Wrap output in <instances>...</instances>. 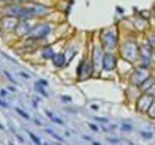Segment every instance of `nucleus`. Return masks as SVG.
Wrapping results in <instances>:
<instances>
[{
	"label": "nucleus",
	"instance_id": "nucleus-17",
	"mask_svg": "<svg viewBox=\"0 0 155 145\" xmlns=\"http://www.w3.org/2000/svg\"><path fill=\"white\" fill-rule=\"evenodd\" d=\"M17 112H18L19 115H22L24 118H27V120H28V114H27V112H24L22 109H19V108H17Z\"/></svg>",
	"mask_w": 155,
	"mask_h": 145
},
{
	"label": "nucleus",
	"instance_id": "nucleus-12",
	"mask_svg": "<svg viewBox=\"0 0 155 145\" xmlns=\"http://www.w3.org/2000/svg\"><path fill=\"white\" fill-rule=\"evenodd\" d=\"M154 84H155V79H154V78H151V76H149V78H146V79H145L143 83L140 84V88H142V90H146L148 87H152Z\"/></svg>",
	"mask_w": 155,
	"mask_h": 145
},
{
	"label": "nucleus",
	"instance_id": "nucleus-26",
	"mask_svg": "<svg viewBox=\"0 0 155 145\" xmlns=\"http://www.w3.org/2000/svg\"><path fill=\"white\" fill-rule=\"evenodd\" d=\"M90 129H91V130H94V132H97V130H98V129H97V126L96 124H93V123H90Z\"/></svg>",
	"mask_w": 155,
	"mask_h": 145
},
{
	"label": "nucleus",
	"instance_id": "nucleus-5",
	"mask_svg": "<svg viewBox=\"0 0 155 145\" xmlns=\"http://www.w3.org/2000/svg\"><path fill=\"white\" fill-rule=\"evenodd\" d=\"M103 57H104L103 48H100V45H96L94 49H93V62H91L94 70H101V67H103Z\"/></svg>",
	"mask_w": 155,
	"mask_h": 145
},
{
	"label": "nucleus",
	"instance_id": "nucleus-32",
	"mask_svg": "<svg viewBox=\"0 0 155 145\" xmlns=\"http://www.w3.org/2000/svg\"><path fill=\"white\" fill-rule=\"evenodd\" d=\"M93 145H100V144L98 142H93Z\"/></svg>",
	"mask_w": 155,
	"mask_h": 145
},
{
	"label": "nucleus",
	"instance_id": "nucleus-22",
	"mask_svg": "<svg viewBox=\"0 0 155 145\" xmlns=\"http://www.w3.org/2000/svg\"><path fill=\"white\" fill-rule=\"evenodd\" d=\"M5 75H6V76H8V79H9V81H11V83H14V84H15V79H14V76H12V75H11V73H9V72H5Z\"/></svg>",
	"mask_w": 155,
	"mask_h": 145
},
{
	"label": "nucleus",
	"instance_id": "nucleus-23",
	"mask_svg": "<svg viewBox=\"0 0 155 145\" xmlns=\"http://www.w3.org/2000/svg\"><path fill=\"white\" fill-rule=\"evenodd\" d=\"M107 141L112 142V144H118L119 142V139H116V138H107Z\"/></svg>",
	"mask_w": 155,
	"mask_h": 145
},
{
	"label": "nucleus",
	"instance_id": "nucleus-8",
	"mask_svg": "<svg viewBox=\"0 0 155 145\" xmlns=\"http://www.w3.org/2000/svg\"><path fill=\"white\" fill-rule=\"evenodd\" d=\"M116 66V57L112 52H106L103 57V69L104 70H112Z\"/></svg>",
	"mask_w": 155,
	"mask_h": 145
},
{
	"label": "nucleus",
	"instance_id": "nucleus-2",
	"mask_svg": "<svg viewBox=\"0 0 155 145\" xmlns=\"http://www.w3.org/2000/svg\"><path fill=\"white\" fill-rule=\"evenodd\" d=\"M154 99H155V96L151 94V93L142 94V96L137 99V102H136V109H137L139 112H148L149 108H151V105H152V102H154Z\"/></svg>",
	"mask_w": 155,
	"mask_h": 145
},
{
	"label": "nucleus",
	"instance_id": "nucleus-9",
	"mask_svg": "<svg viewBox=\"0 0 155 145\" xmlns=\"http://www.w3.org/2000/svg\"><path fill=\"white\" fill-rule=\"evenodd\" d=\"M15 30H17L18 36H28V33L31 30V25L28 22H18L17 27H15Z\"/></svg>",
	"mask_w": 155,
	"mask_h": 145
},
{
	"label": "nucleus",
	"instance_id": "nucleus-27",
	"mask_svg": "<svg viewBox=\"0 0 155 145\" xmlns=\"http://www.w3.org/2000/svg\"><path fill=\"white\" fill-rule=\"evenodd\" d=\"M6 96H8L6 90H2V91H0V97H6Z\"/></svg>",
	"mask_w": 155,
	"mask_h": 145
},
{
	"label": "nucleus",
	"instance_id": "nucleus-19",
	"mask_svg": "<svg viewBox=\"0 0 155 145\" xmlns=\"http://www.w3.org/2000/svg\"><path fill=\"white\" fill-rule=\"evenodd\" d=\"M94 120H96V121H98V123H104V124L107 123V118H104V117H96Z\"/></svg>",
	"mask_w": 155,
	"mask_h": 145
},
{
	"label": "nucleus",
	"instance_id": "nucleus-29",
	"mask_svg": "<svg viewBox=\"0 0 155 145\" xmlns=\"http://www.w3.org/2000/svg\"><path fill=\"white\" fill-rule=\"evenodd\" d=\"M90 108H91V109H93V111H97V109H98V106H97V105H91V106H90Z\"/></svg>",
	"mask_w": 155,
	"mask_h": 145
},
{
	"label": "nucleus",
	"instance_id": "nucleus-13",
	"mask_svg": "<svg viewBox=\"0 0 155 145\" xmlns=\"http://www.w3.org/2000/svg\"><path fill=\"white\" fill-rule=\"evenodd\" d=\"M27 133H28V136H30V138L33 139V142H35L36 145H45V144H42V141L39 139V138L36 136V135H35V133H31V132H27Z\"/></svg>",
	"mask_w": 155,
	"mask_h": 145
},
{
	"label": "nucleus",
	"instance_id": "nucleus-4",
	"mask_svg": "<svg viewBox=\"0 0 155 145\" xmlns=\"http://www.w3.org/2000/svg\"><path fill=\"white\" fill-rule=\"evenodd\" d=\"M100 41H101L103 46H106L107 49H112L116 43V33H114L112 29H106V30H103V33L100 36Z\"/></svg>",
	"mask_w": 155,
	"mask_h": 145
},
{
	"label": "nucleus",
	"instance_id": "nucleus-31",
	"mask_svg": "<svg viewBox=\"0 0 155 145\" xmlns=\"http://www.w3.org/2000/svg\"><path fill=\"white\" fill-rule=\"evenodd\" d=\"M19 75H21V76H24V78H30V75H27V73H22V72H21Z\"/></svg>",
	"mask_w": 155,
	"mask_h": 145
},
{
	"label": "nucleus",
	"instance_id": "nucleus-14",
	"mask_svg": "<svg viewBox=\"0 0 155 145\" xmlns=\"http://www.w3.org/2000/svg\"><path fill=\"white\" fill-rule=\"evenodd\" d=\"M35 88L38 90L39 93H42V96H45V97H48V93H46V91L43 90V85H40V84H39V83H36V85H35Z\"/></svg>",
	"mask_w": 155,
	"mask_h": 145
},
{
	"label": "nucleus",
	"instance_id": "nucleus-6",
	"mask_svg": "<svg viewBox=\"0 0 155 145\" xmlns=\"http://www.w3.org/2000/svg\"><path fill=\"white\" fill-rule=\"evenodd\" d=\"M25 8L30 11L31 15H46L49 12V9L43 5H38V3H28L25 5Z\"/></svg>",
	"mask_w": 155,
	"mask_h": 145
},
{
	"label": "nucleus",
	"instance_id": "nucleus-3",
	"mask_svg": "<svg viewBox=\"0 0 155 145\" xmlns=\"http://www.w3.org/2000/svg\"><path fill=\"white\" fill-rule=\"evenodd\" d=\"M51 32V27L46 24V22H40V24H36L35 27H31L30 33H28V38H46Z\"/></svg>",
	"mask_w": 155,
	"mask_h": 145
},
{
	"label": "nucleus",
	"instance_id": "nucleus-25",
	"mask_svg": "<svg viewBox=\"0 0 155 145\" xmlns=\"http://www.w3.org/2000/svg\"><path fill=\"white\" fill-rule=\"evenodd\" d=\"M38 83L40 84V85H43V87H48V83H46V81H45V79H39Z\"/></svg>",
	"mask_w": 155,
	"mask_h": 145
},
{
	"label": "nucleus",
	"instance_id": "nucleus-20",
	"mask_svg": "<svg viewBox=\"0 0 155 145\" xmlns=\"http://www.w3.org/2000/svg\"><path fill=\"white\" fill-rule=\"evenodd\" d=\"M140 135H142V136H143L145 139H151V138H152V133H146V132H142Z\"/></svg>",
	"mask_w": 155,
	"mask_h": 145
},
{
	"label": "nucleus",
	"instance_id": "nucleus-10",
	"mask_svg": "<svg viewBox=\"0 0 155 145\" xmlns=\"http://www.w3.org/2000/svg\"><path fill=\"white\" fill-rule=\"evenodd\" d=\"M52 63H54V66H55V67H63V66L66 64V56H64L63 52L55 54V56H54V59H52Z\"/></svg>",
	"mask_w": 155,
	"mask_h": 145
},
{
	"label": "nucleus",
	"instance_id": "nucleus-15",
	"mask_svg": "<svg viewBox=\"0 0 155 145\" xmlns=\"http://www.w3.org/2000/svg\"><path fill=\"white\" fill-rule=\"evenodd\" d=\"M151 118H155V99H154V102H152V105H151V108H149V111L146 112Z\"/></svg>",
	"mask_w": 155,
	"mask_h": 145
},
{
	"label": "nucleus",
	"instance_id": "nucleus-7",
	"mask_svg": "<svg viewBox=\"0 0 155 145\" xmlns=\"http://www.w3.org/2000/svg\"><path fill=\"white\" fill-rule=\"evenodd\" d=\"M146 78H148V73H146L143 69H137V70H134V73H133V76H131V85L140 87V84L143 83Z\"/></svg>",
	"mask_w": 155,
	"mask_h": 145
},
{
	"label": "nucleus",
	"instance_id": "nucleus-1",
	"mask_svg": "<svg viewBox=\"0 0 155 145\" xmlns=\"http://www.w3.org/2000/svg\"><path fill=\"white\" fill-rule=\"evenodd\" d=\"M122 57L128 62H134L136 59L139 57V48H137V43L133 41H127L122 43Z\"/></svg>",
	"mask_w": 155,
	"mask_h": 145
},
{
	"label": "nucleus",
	"instance_id": "nucleus-16",
	"mask_svg": "<svg viewBox=\"0 0 155 145\" xmlns=\"http://www.w3.org/2000/svg\"><path fill=\"white\" fill-rule=\"evenodd\" d=\"M46 132H48V133H49V135H51V136H52V138H54V139H57V141H63V138H61V136H60V135H57V133H54V132H52V130H49V129H48V130H46Z\"/></svg>",
	"mask_w": 155,
	"mask_h": 145
},
{
	"label": "nucleus",
	"instance_id": "nucleus-28",
	"mask_svg": "<svg viewBox=\"0 0 155 145\" xmlns=\"http://www.w3.org/2000/svg\"><path fill=\"white\" fill-rule=\"evenodd\" d=\"M45 114H46V115H48V117H49L51 120L54 118V115H52V112H49V111H45Z\"/></svg>",
	"mask_w": 155,
	"mask_h": 145
},
{
	"label": "nucleus",
	"instance_id": "nucleus-11",
	"mask_svg": "<svg viewBox=\"0 0 155 145\" xmlns=\"http://www.w3.org/2000/svg\"><path fill=\"white\" fill-rule=\"evenodd\" d=\"M40 52H42V57H43L45 60L54 59V56H55V52H54V48H51V46H43Z\"/></svg>",
	"mask_w": 155,
	"mask_h": 145
},
{
	"label": "nucleus",
	"instance_id": "nucleus-21",
	"mask_svg": "<svg viewBox=\"0 0 155 145\" xmlns=\"http://www.w3.org/2000/svg\"><path fill=\"white\" fill-rule=\"evenodd\" d=\"M51 121H52V123H57V124H61V126L64 124V123H63V120H60V118H57V117H54Z\"/></svg>",
	"mask_w": 155,
	"mask_h": 145
},
{
	"label": "nucleus",
	"instance_id": "nucleus-24",
	"mask_svg": "<svg viewBox=\"0 0 155 145\" xmlns=\"http://www.w3.org/2000/svg\"><path fill=\"white\" fill-rule=\"evenodd\" d=\"M61 100H63V102H72V97H69V96H63Z\"/></svg>",
	"mask_w": 155,
	"mask_h": 145
},
{
	"label": "nucleus",
	"instance_id": "nucleus-18",
	"mask_svg": "<svg viewBox=\"0 0 155 145\" xmlns=\"http://www.w3.org/2000/svg\"><path fill=\"white\" fill-rule=\"evenodd\" d=\"M121 129H122L124 132H131V129H133V127H131L130 124H122L121 126Z\"/></svg>",
	"mask_w": 155,
	"mask_h": 145
},
{
	"label": "nucleus",
	"instance_id": "nucleus-30",
	"mask_svg": "<svg viewBox=\"0 0 155 145\" xmlns=\"http://www.w3.org/2000/svg\"><path fill=\"white\" fill-rule=\"evenodd\" d=\"M0 106H3V108H8V103H5L3 100H0Z\"/></svg>",
	"mask_w": 155,
	"mask_h": 145
}]
</instances>
